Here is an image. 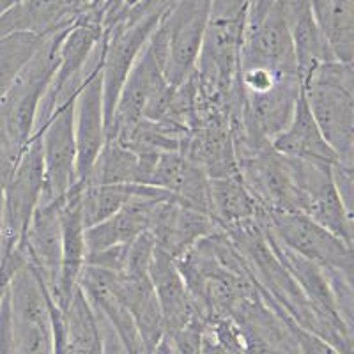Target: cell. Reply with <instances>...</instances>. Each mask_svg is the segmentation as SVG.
Masks as SVG:
<instances>
[{
	"label": "cell",
	"instance_id": "cell-1",
	"mask_svg": "<svg viewBox=\"0 0 354 354\" xmlns=\"http://www.w3.org/2000/svg\"><path fill=\"white\" fill-rule=\"evenodd\" d=\"M303 97L319 131L344 167L354 165L353 62L328 61L303 80Z\"/></svg>",
	"mask_w": 354,
	"mask_h": 354
},
{
	"label": "cell",
	"instance_id": "cell-2",
	"mask_svg": "<svg viewBox=\"0 0 354 354\" xmlns=\"http://www.w3.org/2000/svg\"><path fill=\"white\" fill-rule=\"evenodd\" d=\"M211 6L213 0H174L151 36V48L172 87H179L194 73Z\"/></svg>",
	"mask_w": 354,
	"mask_h": 354
},
{
	"label": "cell",
	"instance_id": "cell-3",
	"mask_svg": "<svg viewBox=\"0 0 354 354\" xmlns=\"http://www.w3.org/2000/svg\"><path fill=\"white\" fill-rule=\"evenodd\" d=\"M68 28L43 37L39 48L18 73L8 93L0 100L2 122L8 129L9 137L21 149L27 147L34 135L39 105L55 75L59 46Z\"/></svg>",
	"mask_w": 354,
	"mask_h": 354
},
{
	"label": "cell",
	"instance_id": "cell-4",
	"mask_svg": "<svg viewBox=\"0 0 354 354\" xmlns=\"http://www.w3.org/2000/svg\"><path fill=\"white\" fill-rule=\"evenodd\" d=\"M44 188L39 135H32L17 167L9 176L2 197L0 257L11 254L24 241L30 218L41 204Z\"/></svg>",
	"mask_w": 354,
	"mask_h": 354
},
{
	"label": "cell",
	"instance_id": "cell-5",
	"mask_svg": "<svg viewBox=\"0 0 354 354\" xmlns=\"http://www.w3.org/2000/svg\"><path fill=\"white\" fill-rule=\"evenodd\" d=\"M286 158L290 179L299 198V213L326 229L353 248V211L344 205L333 183L330 165Z\"/></svg>",
	"mask_w": 354,
	"mask_h": 354
},
{
	"label": "cell",
	"instance_id": "cell-6",
	"mask_svg": "<svg viewBox=\"0 0 354 354\" xmlns=\"http://www.w3.org/2000/svg\"><path fill=\"white\" fill-rule=\"evenodd\" d=\"M262 225L278 243L299 257L321 266L322 270L353 274V248L306 214L282 211L264 213Z\"/></svg>",
	"mask_w": 354,
	"mask_h": 354
},
{
	"label": "cell",
	"instance_id": "cell-7",
	"mask_svg": "<svg viewBox=\"0 0 354 354\" xmlns=\"http://www.w3.org/2000/svg\"><path fill=\"white\" fill-rule=\"evenodd\" d=\"M15 354H53L48 292L30 266H24L8 290Z\"/></svg>",
	"mask_w": 354,
	"mask_h": 354
},
{
	"label": "cell",
	"instance_id": "cell-8",
	"mask_svg": "<svg viewBox=\"0 0 354 354\" xmlns=\"http://www.w3.org/2000/svg\"><path fill=\"white\" fill-rule=\"evenodd\" d=\"M75 97L57 106L48 121L34 133L39 135L43 156L44 188L41 202L62 201L78 181Z\"/></svg>",
	"mask_w": 354,
	"mask_h": 354
},
{
	"label": "cell",
	"instance_id": "cell-9",
	"mask_svg": "<svg viewBox=\"0 0 354 354\" xmlns=\"http://www.w3.org/2000/svg\"><path fill=\"white\" fill-rule=\"evenodd\" d=\"M243 68H266L277 75L299 77L292 37L287 27L286 0L274 4L259 24L245 27L239 53V69Z\"/></svg>",
	"mask_w": 354,
	"mask_h": 354
},
{
	"label": "cell",
	"instance_id": "cell-10",
	"mask_svg": "<svg viewBox=\"0 0 354 354\" xmlns=\"http://www.w3.org/2000/svg\"><path fill=\"white\" fill-rule=\"evenodd\" d=\"M156 20L138 21L133 25H119L105 30V46H103V64H101V80H103V100H105L106 129L115 109L117 97L133 69L142 50L156 30Z\"/></svg>",
	"mask_w": 354,
	"mask_h": 354
},
{
	"label": "cell",
	"instance_id": "cell-11",
	"mask_svg": "<svg viewBox=\"0 0 354 354\" xmlns=\"http://www.w3.org/2000/svg\"><path fill=\"white\" fill-rule=\"evenodd\" d=\"M64 198L41 202L30 218V223L21 241L25 255H27V264L39 278L50 298L55 292L59 273H61V209Z\"/></svg>",
	"mask_w": 354,
	"mask_h": 354
},
{
	"label": "cell",
	"instance_id": "cell-12",
	"mask_svg": "<svg viewBox=\"0 0 354 354\" xmlns=\"http://www.w3.org/2000/svg\"><path fill=\"white\" fill-rule=\"evenodd\" d=\"M179 153L197 163L209 179L239 174L230 117L227 113L202 117L197 126L185 135Z\"/></svg>",
	"mask_w": 354,
	"mask_h": 354
},
{
	"label": "cell",
	"instance_id": "cell-13",
	"mask_svg": "<svg viewBox=\"0 0 354 354\" xmlns=\"http://www.w3.org/2000/svg\"><path fill=\"white\" fill-rule=\"evenodd\" d=\"M216 230L220 229L209 214L201 213L170 197L156 205L149 234L160 252L177 261L201 239Z\"/></svg>",
	"mask_w": 354,
	"mask_h": 354
},
{
	"label": "cell",
	"instance_id": "cell-14",
	"mask_svg": "<svg viewBox=\"0 0 354 354\" xmlns=\"http://www.w3.org/2000/svg\"><path fill=\"white\" fill-rule=\"evenodd\" d=\"M103 64V62H101ZM77 183L84 181L106 142V113L101 66H97L75 97Z\"/></svg>",
	"mask_w": 354,
	"mask_h": 354
},
{
	"label": "cell",
	"instance_id": "cell-15",
	"mask_svg": "<svg viewBox=\"0 0 354 354\" xmlns=\"http://www.w3.org/2000/svg\"><path fill=\"white\" fill-rule=\"evenodd\" d=\"M165 198H170V195L149 186L147 192L133 197L112 216L85 229L87 255L97 254L113 246L129 245L140 238L142 234L149 232L154 209Z\"/></svg>",
	"mask_w": 354,
	"mask_h": 354
},
{
	"label": "cell",
	"instance_id": "cell-16",
	"mask_svg": "<svg viewBox=\"0 0 354 354\" xmlns=\"http://www.w3.org/2000/svg\"><path fill=\"white\" fill-rule=\"evenodd\" d=\"M62 229V254L61 273L52 299L59 310H64L78 290L82 271L87 261V245H85V225L80 207V186L75 185L66 195L61 209Z\"/></svg>",
	"mask_w": 354,
	"mask_h": 354
},
{
	"label": "cell",
	"instance_id": "cell-17",
	"mask_svg": "<svg viewBox=\"0 0 354 354\" xmlns=\"http://www.w3.org/2000/svg\"><path fill=\"white\" fill-rule=\"evenodd\" d=\"M103 273L106 274V280L117 294V298L121 299L135 321L145 353L151 354L163 342L165 328L149 274L110 273V271Z\"/></svg>",
	"mask_w": 354,
	"mask_h": 354
},
{
	"label": "cell",
	"instance_id": "cell-18",
	"mask_svg": "<svg viewBox=\"0 0 354 354\" xmlns=\"http://www.w3.org/2000/svg\"><path fill=\"white\" fill-rule=\"evenodd\" d=\"M209 176L181 153H160L147 186L209 214ZM211 216V214H209Z\"/></svg>",
	"mask_w": 354,
	"mask_h": 354
},
{
	"label": "cell",
	"instance_id": "cell-19",
	"mask_svg": "<svg viewBox=\"0 0 354 354\" xmlns=\"http://www.w3.org/2000/svg\"><path fill=\"white\" fill-rule=\"evenodd\" d=\"M149 278L160 305L165 337L183 330L194 319L204 317L198 312L176 261L158 248L154 250Z\"/></svg>",
	"mask_w": 354,
	"mask_h": 354
},
{
	"label": "cell",
	"instance_id": "cell-20",
	"mask_svg": "<svg viewBox=\"0 0 354 354\" xmlns=\"http://www.w3.org/2000/svg\"><path fill=\"white\" fill-rule=\"evenodd\" d=\"M271 147L278 154L294 160L321 163V165H338L337 154L331 151L322 133L319 131L314 117L306 106L305 97H299L294 115L287 128L271 140Z\"/></svg>",
	"mask_w": 354,
	"mask_h": 354
},
{
	"label": "cell",
	"instance_id": "cell-21",
	"mask_svg": "<svg viewBox=\"0 0 354 354\" xmlns=\"http://www.w3.org/2000/svg\"><path fill=\"white\" fill-rule=\"evenodd\" d=\"M286 17L303 84L319 64L337 59L331 53L326 37L322 36L310 0H286Z\"/></svg>",
	"mask_w": 354,
	"mask_h": 354
},
{
	"label": "cell",
	"instance_id": "cell-22",
	"mask_svg": "<svg viewBox=\"0 0 354 354\" xmlns=\"http://www.w3.org/2000/svg\"><path fill=\"white\" fill-rule=\"evenodd\" d=\"M75 25L68 0H20L0 17V37L34 34L44 37Z\"/></svg>",
	"mask_w": 354,
	"mask_h": 354
},
{
	"label": "cell",
	"instance_id": "cell-23",
	"mask_svg": "<svg viewBox=\"0 0 354 354\" xmlns=\"http://www.w3.org/2000/svg\"><path fill=\"white\" fill-rule=\"evenodd\" d=\"M209 214L220 230H230L259 221L264 214L238 176L211 179Z\"/></svg>",
	"mask_w": 354,
	"mask_h": 354
},
{
	"label": "cell",
	"instance_id": "cell-24",
	"mask_svg": "<svg viewBox=\"0 0 354 354\" xmlns=\"http://www.w3.org/2000/svg\"><path fill=\"white\" fill-rule=\"evenodd\" d=\"M310 4L335 59L353 62L354 0H310Z\"/></svg>",
	"mask_w": 354,
	"mask_h": 354
},
{
	"label": "cell",
	"instance_id": "cell-25",
	"mask_svg": "<svg viewBox=\"0 0 354 354\" xmlns=\"http://www.w3.org/2000/svg\"><path fill=\"white\" fill-rule=\"evenodd\" d=\"M140 156L122 142L109 138L80 185H138Z\"/></svg>",
	"mask_w": 354,
	"mask_h": 354
},
{
	"label": "cell",
	"instance_id": "cell-26",
	"mask_svg": "<svg viewBox=\"0 0 354 354\" xmlns=\"http://www.w3.org/2000/svg\"><path fill=\"white\" fill-rule=\"evenodd\" d=\"M80 207L85 229L106 220L133 197L147 192L142 185H80Z\"/></svg>",
	"mask_w": 354,
	"mask_h": 354
},
{
	"label": "cell",
	"instance_id": "cell-27",
	"mask_svg": "<svg viewBox=\"0 0 354 354\" xmlns=\"http://www.w3.org/2000/svg\"><path fill=\"white\" fill-rule=\"evenodd\" d=\"M41 41L43 37L34 34H11L0 37V100L39 48Z\"/></svg>",
	"mask_w": 354,
	"mask_h": 354
},
{
	"label": "cell",
	"instance_id": "cell-28",
	"mask_svg": "<svg viewBox=\"0 0 354 354\" xmlns=\"http://www.w3.org/2000/svg\"><path fill=\"white\" fill-rule=\"evenodd\" d=\"M174 0H109L101 11L103 30L138 21H160Z\"/></svg>",
	"mask_w": 354,
	"mask_h": 354
},
{
	"label": "cell",
	"instance_id": "cell-29",
	"mask_svg": "<svg viewBox=\"0 0 354 354\" xmlns=\"http://www.w3.org/2000/svg\"><path fill=\"white\" fill-rule=\"evenodd\" d=\"M198 354H248L245 338L236 322L227 315L205 319Z\"/></svg>",
	"mask_w": 354,
	"mask_h": 354
},
{
	"label": "cell",
	"instance_id": "cell-30",
	"mask_svg": "<svg viewBox=\"0 0 354 354\" xmlns=\"http://www.w3.org/2000/svg\"><path fill=\"white\" fill-rule=\"evenodd\" d=\"M294 333H296V340H298L299 354H340L326 340H322L321 337L314 333H308L298 324H294Z\"/></svg>",
	"mask_w": 354,
	"mask_h": 354
},
{
	"label": "cell",
	"instance_id": "cell-31",
	"mask_svg": "<svg viewBox=\"0 0 354 354\" xmlns=\"http://www.w3.org/2000/svg\"><path fill=\"white\" fill-rule=\"evenodd\" d=\"M0 354H15V338H12L11 308H9V296L0 303Z\"/></svg>",
	"mask_w": 354,
	"mask_h": 354
},
{
	"label": "cell",
	"instance_id": "cell-32",
	"mask_svg": "<svg viewBox=\"0 0 354 354\" xmlns=\"http://www.w3.org/2000/svg\"><path fill=\"white\" fill-rule=\"evenodd\" d=\"M280 0H248V11H246V24L245 27L255 25L266 17V12L270 11L274 4Z\"/></svg>",
	"mask_w": 354,
	"mask_h": 354
},
{
	"label": "cell",
	"instance_id": "cell-33",
	"mask_svg": "<svg viewBox=\"0 0 354 354\" xmlns=\"http://www.w3.org/2000/svg\"><path fill=\"white\" fill-rule=\"evenodd\" d=\"M2 197H4V185H0V229H2Z\"/></svg>",
	"mask_w": 354,
	"mask_h": 354
},
{
	"label": "cell",
	"instance_id": "cell-34",
	"mask_svg": "<svg viewBox=\"0 0 354 354\" xmlns=\"http://www.w3.org/2000/svg\"><path fill=\"white\" fill-rule=\"evenodd\" d=\"M105 2H109V0H105Z\"/></svg>",
	"mask_w": 354,
	"mask_h": 354
}]
</instances>
